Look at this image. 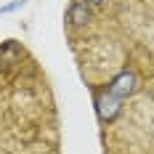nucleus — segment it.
Returning <instances> with one entry per match:
<instances>
[{
    "instance_id": "f257e3e1",
    "label": "nucleus",
    "mask_w": 154,
    "mask_h": 154,
    "mask_svg": "<svg viewBox=\"0 0 154 154\" xmlns=\"http://www.w3.org/2000/svg\"><path fill=\"white\" fill-rule=\"evenodd\" d=\"M141 88V80L138 75L133 72V69H122V72H117V75L109 80V85H106V93H112L114 98H130V96H136Z\"/></svg>"
},
{
    "instance_id": "f03ea898",
    "label": "nucleus",
    "mask_w": 154,
    "mask_h": 154,
    "mask_svg": "<svg viewBox=\"0 0 154 154\" xmlns=\"http://www.w3.org/2000/svg\"><path fill=\"white\" fill-rule=\"evenodd\" d=\"M93 106H96V117H98V122H104V125H112L120 114H122V101L114 98V96L106 93V91L93 96Z\"/></svg>"
},
{
    "instance_id": "7ed1b4c3",
    "label": "nucleus",
    "mask_w": 154,
    "mask_h": 154,
    "mask_svg": "<svg viewBox=\"0 0 154 154\" xmlns=\"http://www.w3.org/2000/svg\"><path fill=\"white\" fill-rule=\"evenodd\" d=\"M66 21H69L72 27H88L93 21V8L85 0H75V3L66 8Z\"/></svg>"
},
{
    "instance_id": "20e7f679",
    "label": "nucleus",
    "mask_w": 154,
    "mask_h": 154,
    "mask_svg": "<svg viewBox=\"0 0 154 154\" xmlns=\"http://www.w3.org/2000/svg\"><path fill=\"white\" fill-rule=\"evenodd\" d=\"M21 56H24V51L21 45L16 43V40H5L3 45H0V75H5L11 66L21 61Z\"/></svg>"
},
{
    "instance_id": "39448f33",
    "label": "nucleus",
    "mask_w": 154,
    "mask_h": 154,
    "mask_svg": "<svg viewBox=\"0 0 154 154\" xmlns=\"http://www.w3.org/2000/svg\"><path fill=\"white\" fill-rule=\"evenodd\" d=\"M24 3H27V0H14V3H8V5H3V8H0V14H8V11H16V8H21Z\"/></svg>"
},
{
    "instance_id": "423d86ee",
    "label": "nucleus",
    "mask_w": 154,
    "mask_h": 154,
    "mask_svg": "<svg viewBox=\"0 0 154 154\" xmlns=\"http://www.w3.org/2000/svg\"><path fill=\"white\" fill-rule=\"evenodd\" d=\"M85 3H88V5H91V8H101V5H104V3H106V0H85Z\"/></svg>"
}]
</instances>
